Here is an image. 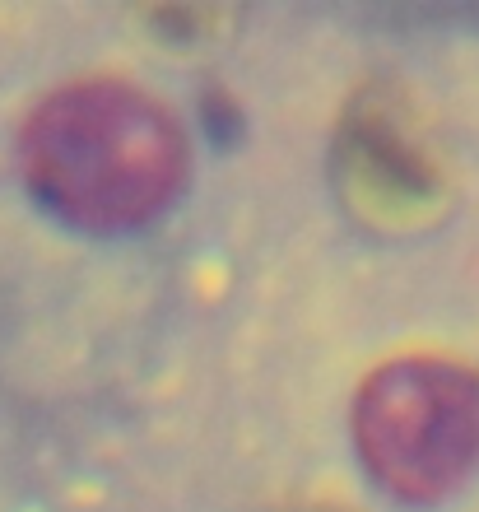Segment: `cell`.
I'll return each mask as SVG.
<instances>
[{
    "label": "cell",
    "instance_id": "1",
    "mask_svg": "<svg viewBox=\"0 0 479 512\" xmlns=\"http://www.w3.org/2000/svg\"><path fill=\"white\" fill-rule=\"evenodd\" d=\"M19 159L33 196L80 229H140L187 182V131L112 75L70 80L28 112Z\"/></svg>",
    "mask_w": 479,
    "mask_h": 512
},
{
    "label": "cell",
    "instance_id": "2",
    "mask_svg": "<svg viewBox=\"0 0 479 512\" xmlns=\"http://www.w3.org/2000/svg\"><path fill=\"white\" fill-rule=\"evenodd\" d=\"M354 447L386 494L438 503L479 461V373L442 354L391 359L354 396Z\"/></svg>",
    "mask_w": 479,
    "mask_h": 512
}]
</instances>
